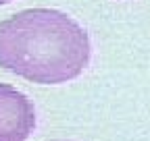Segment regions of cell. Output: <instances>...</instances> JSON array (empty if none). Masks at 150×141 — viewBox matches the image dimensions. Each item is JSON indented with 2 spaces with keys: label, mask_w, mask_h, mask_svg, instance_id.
Instances as JSON below:
<instances>
[{
  "label": "cell",
  "mask_w": 150,
  "mask_h": 141,
  "mask_svg": "<svg viewBox=\"0 0 150 141\" xmlns=\"http://www.w3.org/2000/svg\"><path fill=\"white\" fill-rule=\"evenodd\" d=\"M88 33L54 8L21 10L0 21V66L33 83H65L88 66Z\"/></svg>",
  "instance_id": "obj_1"
},
{
  "label": "cell",
  "mask_w": 150,
  "mask_h": 141,
  "mask_svg": "<svg viewBox=\"0 0 150 141\" xmlns=\"http://www.w3.org/2000/svg\"><path fill=\"white\" fill-rule=\"evenodd\" d=\"M35 127V110L25 94L0 83V141H25Z\"/></svg>",
  "instance_id": "obj_2"
},
{
  "label": "cell",
  "mask_w": 150,
  "mask_h": 141,
  "mask_svg": "<svg viewBox=\"0 0 150 141\" xmlns=\"http://www.w3.org/2000/svg\"><path fill=\"white\" fill-rule=\"evenodd\" d=\"M6 2H11V0H0V4H6Z\"/></svg>",
  "instance_id": "obj_3"
}]
</instances>
